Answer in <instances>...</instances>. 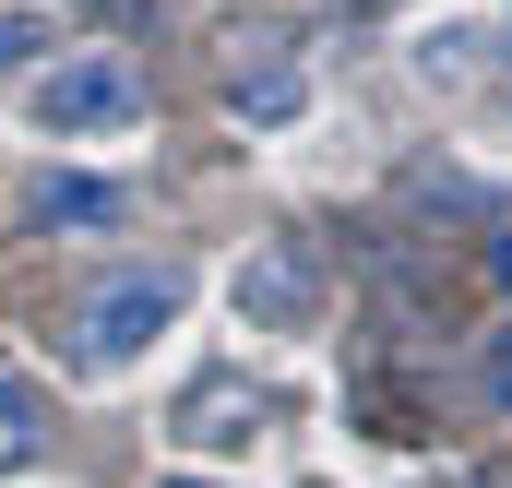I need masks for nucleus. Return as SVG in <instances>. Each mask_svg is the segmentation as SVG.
I'll list each match as a JSON object with an SVG mask.
<instances>
[{
	"label": "nucleus",
	"mask_w": 512,
	"mask_h": 488,
	"mask_svg": "<svg viewBox=\"0 0 512 488\" xmlns=\"http://www.w3.org/2000/svg\"><path fill=\"white\" fill-rule=\"evenodd\" d=\"M227 310L251 322V334H310L322 322V274H310V250L298 239H262L239 274H227Z\"/></svg>",
	"instance_id": "7ed1b4c3"
},
{
	"label": "nucleus",
	"mask_w": 512,
	"mask_h": 488,
	"mask_svg": "<svg viewBox=\"0 0 512 488\" xmlns=\"http://www.w3.org/2000/svg\"><path fill=\"white\" fill-rule=\"evenodd\" d=\"M262 417H274V405H262V393L239 381V369H203V381L179 393L167 441H179V453H251V441H262Z\"/></svg>",
	"instance_id": "20e7f679"
},
{
	"label": "nucleus",
	"mask_w": 512,
	"mask_h": 488,
	"mask_svg": "<svg viewBox=\"0 0 512 488\" xmlns=\"http://www.w3.org/2000/svg\"><path fill=\"white\" fill-rule=\"evenodd\" d=\"M155 488H227V477H191V465H179V477H155Z\"/></svg>",
	"instance_id": "9b49d317"
},
{
	"label": "nucleus",
	"mask_w": 512,
	"mask_h": 488,
	"mask_svg": "<svg viewBox=\"0 0 512 488\" xmlns=\"http://www.w3.org/2000/svg\"><path fill=\"white\" fill-rule=\"evenodd\" d=\"M108 215H120L108 179H48V191H36V227H108Z\"/></svg>",
	"instance_id": "39448f33"
},
{
	"label": "nucleus",
	"mask_w": 512,
	"mask_h": 488,
	"mask_svg": "<svg viewBox=\"0 0 512 488\" xmlns=\"http://www.w3.org/2000/svg\"><path fill=\"white\" fill-rule=\"evenodd\" d=\"M36 48H48V24H36V12H0V72H12V60H36Z\"/></svg>",
	"instance_id": "1a4fd4ad"
},
{
	"label": "nucleus",
	"mask_w": 512,
	"mask_h": 488,
	"mask_svg": "<svg viewBox=\"0 0 512 488\" xmlns=\"http://www.w3.org/2000/svg\"><path fill=\"white\" fill-rule=\"evenodd\" d=\"M36 453H48V429H36V393H24V381L0 369V477H24Z\"/></svg>",
	"instance_id": "423d86ee"
},
{
	"label": "nucleus",
	"mask_w": 512,
	"mask_h": 488,
	"mask_svg": "<svg viewBox=\"0 0 512 488\" xmlns=\"http://www.w3.org/2000/svg\"><path fill=\"white\" fill-rule=\"evenodd\" d=\"M167 322H179V274H120L108 298H84V322H72V369H84V381H120V369L155 358Z\"/></svg>",
	"instance_id": "f257e3e1"
},
{
	"label": "nucleus",
	"mask_w": 512,
	"mask_h": 488,
	"mask_svg": "<svg viewBox=\"0 0 512 488\" xmlns=\"http://www.w3.org/2000/svg\"><path fill=\"white\" fill-rule=\"evenodd\" d=\"M24 120L48 131V143H84V131H131L143 120V72L131 60H60V72H36V96H24Z\"/></svg>",
	"instance_id": "f03ea898"
},
{
	"label": "nucleus",
	"mask_w": 512,
	"mask_h": 488,
	"mask_svg": "<svg viewBox=\"0 0 512 488\" xmlns=\"http://www.w3.org/2000/svg\"><path fill=\"white\" fill-rule=\"evenodd\" d=\"M489 274H501V286H512V239H489Z\"/></svg>",
	"instance_id": "9d476101"
},
{
	"label": "nucleus",
	"mask_w": 512,
	"mask_h": 488,
	"mask_svg": "<svg viewBox=\"0 0 512 488\" xmlns=\"http://www.w3.org/2000/svg\"><path fill=\"white\" fill-rule=\"evenodd\" d=\"M477 381H489V405H501V417H512V322H501V334H489V346H477Z\"/></svg>",
	"instance_id": "6e6552de"
},
{
	"label": "nucleus",
	"mask_w": 512,
	"mask_h": 488,
	"mask_svg": "<svg viewBox=\"0 0 512 488\" xmlns=\"http://www.w3.org/2000/svg\"><path fill=\"white\" fill-rule=\"evenodd\" d=\"M227 108H239V120H298V72H239V84H227Z\"/></svg>",
	"instance_id": "0eeeda50"
}]
</instances>
